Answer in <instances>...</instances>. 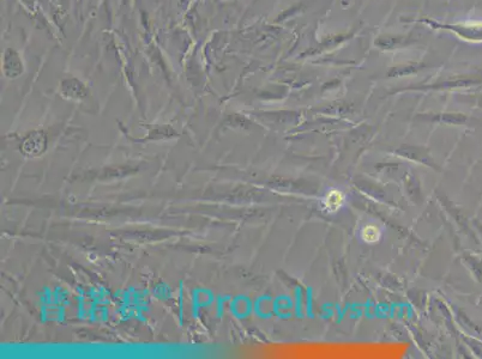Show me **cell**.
I'll return each instance as SVG.
<instances>
[{
  "label": "cell",
  "mask_w": 482,
  "mask_h": 359,
  "mask_svg": "<svg viewBox=\"0 0 482 359\" xmlns=\"http://www.w3.org/2000/svg\"><path fill=\"white\" fill-rule=\"evenodd\" d=\"M320 209L326 214L340 212L347 205V194L340 188H330L319 201Z\"/></svg>",
  "instance_id": "1"
},
{
  "label": "cell",
  "mask_w": 482,
  "mask_h": 359,
  "mask_svg": "<svg viewBox=\"0 0 482 359\" xmlns=\"http://www.w3.org/2000/svg\"><path fill=\"white\" fill-rule=\"evenodd\" d=\"M383 237V227L379 224L370 221L364 224L360 229V238L367 244L378 243Z\"/></svg>",
  "instance_id": "2"
},
{
  "label": "cell",
  "mask_w": 482,
  "mask_h": 359,
  "mask_svg": "<svg viewBox=\"0 0 482 359\" xmlns=\"http://www.w3.org/2000/svg\"><path fill=\"white\" fill-rule=\"evenodd\" d=\"M26 139L33 143V147L25 153V155L36 156L43 152V150H45V147H46V139H45V136H43V133H40V132L33 133L32 136H29Z\"/></svg>",
  "instance_id": "3"
}]
</instances>
